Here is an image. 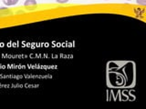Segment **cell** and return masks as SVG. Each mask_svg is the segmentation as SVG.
Returning <instances> with one entry per match:
<instances>
[{"label":"cell","instance_id":"2","mask_svg":"<svg viewBox=\"0 0 146 109\" xmlns=\"http://www.w3.org/2000/svg\"><path fill=\"white\" fill-rule=\"evenodd\" d=\"M24 5H25V7H32V6H36V0H26Z\"/></svg>","mask_w":146,"mask_h":109},{"label":"cell","instance_id":"4","mask_svg":"<svg viewBox=\"0 0 146 109\" xmlns=\"http://www.w3.org/2000/svg\"><path fill=\"white\" fill-rule=\"evenodd\" d=\"M58 3H60V4H64V3H67L68 2V0H57Z\"/></svg>","mask_w":146,"mask_h":109},{"label":"cell","instance_id":"1","mask_svg":"<svg viewBox=\"0 0 146 109\" xmlns=\"http://www.w3.org/2000/svg\"><path fill=\"white\" fill-rule=\"evenodd\" d=\"M2 1L6 6H14V5L17 4L18 0H2Z\"/></svg>","mask_w":146,"mask_h":109},{"label":"cell","instance_id":"5","mask_svg":"<svg viewBox=\"0 0 146 109\" xmlns=\"http://www.w3.org/2000/svg\"><path fill=\"white\" fill-rule=\"evenodd\" d=\"M127 1H131V0H127Z\"/></svg>","mask_w":146,"mask_h":109},{"label":"cell","instance_id":"3","mask_svg":"<svg viewBox=\"0 0 146 109\" xmlns=\"http://www.w3.org/2000/svg\"><path fill=\"white\" fill-rule=\"evenodd\" d=\"M137 3L140 4V5H145L146 0H137Z\"/></svg>","mask_w":146,"mask_h":109}]
</instances>
